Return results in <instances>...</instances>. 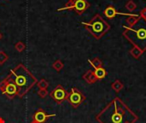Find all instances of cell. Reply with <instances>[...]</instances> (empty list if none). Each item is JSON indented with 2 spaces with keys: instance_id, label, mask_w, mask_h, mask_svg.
Instances as JSON below:
<instances>
[{
  "instance_id": "cb8c5ba5",
  "label": "cell",
  "mask_w": 146,
  "mask_h": 123,
  "mask_svg": "<svg viewBox=\"0 0 146 123\" xmlns=\"http://www.w3.org/2000/svg\"><path fill=\"white\" fill-rule=\"evenodd\" d=\"M0 123H5L4 119H3V117H1V116H0Z\"/></svg>"
},
{
  "instance_id": "44dd1931",
  "label": "cell",
  "mask_w": 146,
  "mask_h": 123,
  "mask_svg": "<svg viewBox=\"0 0 146 123\" xmlns=\"http://www.w3.org/2000/svg\"><path fill=\"white\" fill-rule=\"evenodd\" d=\"M9 59V56L3 51H0V65L4 64Z\"/></svg>"
},
{
  "instance_id": "d6986e66",
  "label": "cell",
  "mask_w": 146,
  "mask_h": 123,
  "mask_svg": "<svg viewBox=\"0 0 146 123\" xmlns=\"http://www.w3.org/2000/svg\"><path fill=\"white\" fill-rule=\"evenodd\" d=\"M37 86L39 89H47L49 86V82L45 79H41L37 82Z\"/></svg>"
},
{
  "instance_id": "277c9868",
  "label": "cell",
  "mask_w": 146,
  "mask_h": 123,
  "mask_svg": "<svg viewBox=\"0 0 146 123\" xmlns=\"http://www.w3.org/2000/svg\"><path fill=\"white\" fill-rule=\"evenodd\" d=\"M81 24L97 39H101L110 29V25L99 14H96L89 21Z\"/></svg>"
},
{
  "instance_id": "9c48e42d",
  "label": "cell",
  "mask_w": 146,
  "mask_h": 123,
  "mask_svg": "<svg viewBox=\"0 0 146 123\" xmlns=\"http://www.w3.org/2000/svg\"><path fill=\"white\" fill-rule=\"evenodd\" d=\"M56 116V114L48 115L43 109H38L33 116V121L36 123H45L50 117Z\"/></svg>"
},
{
  "instance_id": "6da1fadb",
  "label": "cell",
  "mask_w": 146,
  "mask_h": 123,
  "mask_svg": "<svg viewBox=\"0 0 146 123\" xmlns=\"http://www.w3.org/2000/svg\"><path fill=\"white\" fill-rule=\"evenodd\" d=\"M139 117L119 98L110 102L96 117L99 123H135Z\"/></svg>"
},
{
  "instance_id": "d4e9b609",
  "label": "cell",
  "mask_w": 146,
  "mask_h": 123,
  "mask_svg": "<svg viewBox=\"0 0 146 123\" xmlns=\"http://www.w3.org/2000/svg\"><path fill=\"white\" fill-rule=\"evenodd\" d=\"M1 39H2V34L0 33V40H1Z\"/></svg>"
},
{
  "instance_id": "7402d4cb",
  "label": "cell",
  "mask_w": 146,
  "mask_h": 123,
  "mask_svg": "<svg viewBox=\"0 0 146 123\" xmlns=\"http://www.w3.org/2000/svg\"><path fill=\"white\" fill-rule=\"evenodd\" d=\"M38 95L41 98H45L48 96V91L46 89H39L38 91Z\"/></svg>"
},
{
  "instance_id": "5b68a950",
  "label": "cell",
  "mask_w": 146,
  "mask_h": 123,
  "mask_svg": "<svg viewBox=\"0 0 146 123\" xmlns=\"http://www.w3.org/2000/svg\"><path fill=\"white\" fill-rule=\"evenodd\" d=\"M0 91L8 99H13L17 96V86L14 83L9 74L0 81Z\"/></svg>"
},
{
  "instance_id": "4fadbf2b",
  "label": "cell",
  "mask_w": 146,
  "mask_h": 123,
  "mask_svg": "<svg viewBox=\"0 0 146 123\" xmlns=\"http://www.w3.org/2000/svg\"><path fill=\"white\" fill-rule=\"evenodd\" d=\"M93 72H94V74H95V76H96V78H97L98 80H103V79H104V78L107 76V71H106V69H105L104 68H103V67L95 68V69L93 70Z\"/></svg>"
},
{
  "instance_id": "484cf974",
  "label": "cell",
  "mask_w": 146,
  "mask_h": 123,
  "mask_svg": "<svg viewBox=\"0 0 146 123\" xmlns=\"http://www.w3.org/2000/svg\"><path fill=\"white\" fill-rule=\"evenodd\" d=\"M72 1H74V0H68V2H72Z\"/></svg>"
},
{
  "instance_id": "9a60e30c",
  "label": "cell",
  "mask_w": 146,
  "mask_h": 123,
  "mask_svg": "<svg viewBox=\"0 0 146 123\" xmlns=\"http://www.w3.org/2000/svg\"><path fill=\"white\" fill-rule=\"evenodd\" d=\"M111 87L112 89L116 92H119L120 91H121L123 88H124V85L122 84V82L119 80H115V82H113V84L111 85Z\"/></svg>"
},
{
  "instance_id": "3957f363",
  "label": "cell",
  "mask_w": 146,
  "mask_h": 123,
  "mask_svg": "<svg viewBox=\"0 0 146 123\" xmlns=\"http://www.w3.org/2000/svg\"><path fill=\"white\" fill-rule=\"evenodd\" d=\"M123 36L133 46H137L144 52L146 51V21L141 18L133 27H124Z\"/></svg>"
},
{
  "instance_id": "8992f818",
  "label": "cell",
  "mask_w": 146,
  "mask_h": 123,
  "mask_svg": "<svg viewBox=\"0 0 146 123\" xmlns=\"http://www.w3.org/2000/svg\"><path fill=\"white\" fill-rule=\"evenodd\" d=\"M91 7L90 3L87 0H74L72 2H68L63 7L58 9V11L70 9L74 10L77 15H82L87 9Z\"/></svg>"
},
{
  "instance_id": "7c38bea8",
  "label": "cell",
  "mask_w": 146,
  "mask_h": 123,
  "mask_svg": "<svg viewBox=\"0 0 146 123\" xmlns=\"http://www.w3.org/2000/svg\"><path fill=\"white\" fill-rule=\"evenodd\" d=\"M141 19V16L139 15H133V14H129L127 15V23L128 25V27H133L134 26L139 20Z\"/></svg>"
},
{
  "instance_id": "30bf717a",
  "label": "cell",
  "mask_w": 146,
  "mask_h": 123,
  "mask_svg": "<svg viewBox=\"0 0 146 123\" xmlns=\"http://www.w3.org/2000/svg\"><path fill=\"white\" fill-rule=\"evenodd\" d=\"M104 15L108 19H113L117 15H119V12L116 10V9L115 8V6H113V5H108L105 8V9L104 10Z\"/></svg>"
},
{
  "instance_id": "ba28073f",
  "label": "cell",
  "mask_w": 146,
  "mask_h": 123,
  "mask_svg": "<svg viewBox=\"0 0 146 123\" xmlns=\"http://www.w3.org/2000/svg\"><path fill=\"white\" fill-rule=\"evenodd\" d=\"M86 99V97L84 94L79 91V89L73 87L71 88V91L68 92V101L70 104L71 106L74 108H78Z\"/></svg>"
},
{
  "instance_id": "e0dca14e",
  "label": "cell",
  "mask_w": 146,
  "mask_h": 123,
  "mask_svg": "<svg viewBox=\"0 0 146 123\" xmlns=\"http://www.w3.org/2000/svg\"><path fill=\"white\" fill-rule=\"evenodd\" d=\"M63 67H64V64H63V62L61 61V60H56V61H55L54 62H53V64H52V68L56 71V72H60L62 68H63Z\"/></svg>"
},
{
  "instance_id": "4316f807",
  "label": "cell",
  "mask_w": 146,
  "mask_h": 123,
  "mask_svg": "<svg viewBox=\"0 0 146 123\" xmlns=\"http://www.w3.org/2000/svg\"><path fill=\"white\" fill-rule=\"evenodd\" d=\"M30 123H36V122H33H33H30Z\"/></svg>"
},
{
  "instance_id": "ffe728a7",
  "label": "cell",
  "mask_w": 146,
  "mask_h": 123,
  "mask_svg": "<svg viewBox=\"0 0 146 123\" xmlns=\"http://www.w3.org/2000/svg\"><path fill=\"white\" fill-rule=\"evenodd\" d=\"M15 50H16L18 52H22V51L25 50L26 45H25V44H24L23 42L18 41L17 43L15 44Z\"/></svg>"
},
{
  "instance_id": "7a4b0ae2",
  "label": "cell",
  "mask_w": 146,
  "mask_h": 123,
  "mask_svg": "<svg viewBox=\"0 0 146 123\" xmlns=\"http://www.w3.org/2000/svg\"><path fill=\"white\" fill-rule=\"evenodd\" d=\"M9 74L17 86V96L20 98H22L38 82L36 77L22 63L11 69Z\"/></svg>"
},
{
  "instance_id": "ac0fdd59",
  "label": "cell",
  "mask_w": 146,
  "mask_h": 123,
  "mask_svg": "<svg viewBox=\"0 0 146 123\" xmlns=\"http://www.w3.org/2000/svg\"><path fill=\"white\" fill-rule=\"evenodd\" d=\"M126 8L129 12H133L137 9V4L133 0H128L126 3Z\"/></svg>"
},
{
  "instance_id": "2e32d148",
  "label": "cell",
  "mask_w": 146,
  "mask_h": 123,
  "mask_svg": "<svg viewBox=\"0 0 146 123\" xmlns=\"http://www.w3.org/2000/svg\"><path fill=\"white\" fill-rule=\"evenodd\" d=\"M88 62H90V64L92 65V67L95 69L100 67H103V62L98 58V57H95L92 60H88Z\"/></svg>"
},
{
  "instance_id": "52a82bcc",
  "label": "cell",
  "mask_w": 146,
  "mask_h": 123,
  "mask_svg": "<svg viewBox=\"0 0 146 123\" xmlns=\"http://www.w3.org/2000/svg\"><path fill=\"white\" fill-rule=\"evenodd\" d=\"M50 97L57 104H62L64 101L68 99V92L62 86V85H57L55 89H53L50 93Z\"/></svg>"
},
{
  "instance_id": "8fae6325",
  "label": "cell",
  "mask_w": 146,
  "mask_h": 123,
  "mask_svg": "<svg viewBox=\"0 0 146 123\" xmlns=\"http://www.w3.org/2000/svg\"><path fill=\"white\" fill-rule=\"evenodd\" d=\"M83 80H84L87 84H94V83H96V82L98 81V80H97V78H96V76H95V74H94V72H93V70H92V69L87 70V71L84 74V75H83Z\"/></svg>"
},
{
  "instance_id": "603a6c76",
  "label": "cell",
  "mask_w": 146,
  "mask_h": 123,
  "mask_svg": "<svg viewBox=\"0 0 146 123\" xmlns=\"http://www.w3.org/2000/svg\"><path fill=\"white\" fill-rule=\"evenodd\" d=\"M139 15L141 16V18H143L146 21V7L144 8L140 12H139Z\"/></svg>"
},
{
  "instance_id": "5bb4252c",
  "label": "cell",
  "mask_w": 146,
  "mask_h": 123,
  "mask_svg": "<svg viewBox=\"0 0 146 123\" xmlns=\"http://www.w3.org/2000/svg\"><path fill=\"white\" fill-rule=\"evenodd\" d=\"M129 53H130V55H131L133 58L139 59V58L142 56V54L144 53V51H143L141 49H139V47L133 46V47L129 51Z\"/></svg>"
}]
</instances>
